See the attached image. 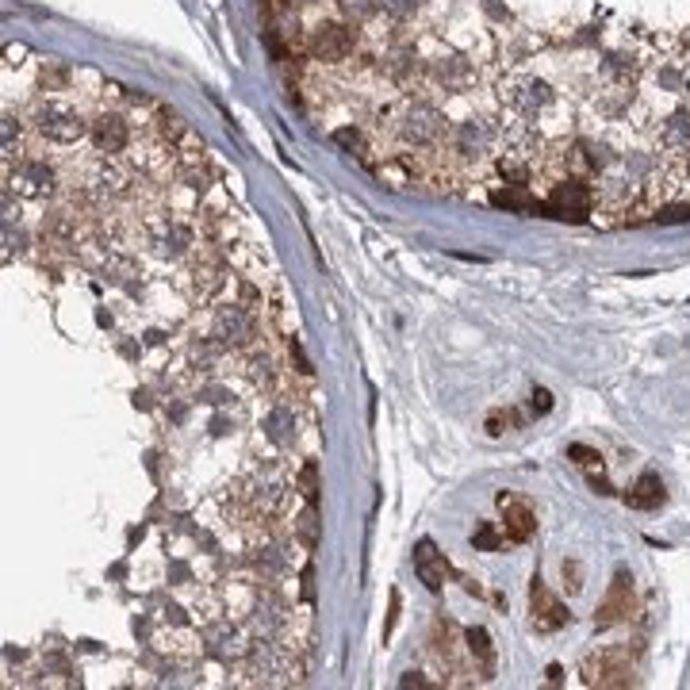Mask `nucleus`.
I'll return each instance as SVG.
<instances>
[{"instance_id":"f257e3e1","label":"nucleus","mask_w":690,"mask_h":690,"mask_svg":"<svg viewBox=\"0 0 690 690\" xmlns=\"http://www.w3.org/2000/svg\"><path fill=\"white\" fill-rule=\"evenodd\" d=\"M583 683L587 687H629L633 683V660L625 644H606L583 660Z\"/></svg>"},{"instance_id":"39448f33","label":"nucleus","mask_w":690,"mask_h":690,"mask_svg":"<svg viewBox=\"0 0 690 690\" xmlns=\"http://www.w3.org/2000/svg\"><path fill=\"white\" fill-rule=\"evenodd\" d=\"M625 618H633V575L618 572L614 583H610V591H606V598H602V606H598L595 621L606 629V625H618Z\"/></svg>"},{"instance_id":"f8f14e48","label":"nucleus","mask_w":690,"mask_h":690,"mask_svg":"<svg viewBox=\"0 0 690 690\" xmlns=\"http://www.w3.org/2000/svg\"><path fill=\"white\" fill-rule=\"evenodd\" d=\"M533 411H537V414H549L552 411V395L545 388L533 391Z\"/></svg>"},{"instance_id":"f03ea898","label":"nucleus","mask_w":690,"mask_h":690,"mask_svg":"<svg viewBox=\"0 0 690 690\" xmlns=\"http://www.w3.org/2000/svg\"><path fill=\"white\" fill-rule=\"evenodd\" d=\"M545 211L556 219H587L595 211V188L579 177L552 181L549 196H545Z\"/></svg>"},{"instance_id":"9b49d317","label":"nucleus","mask_w":690,"mask_h":690,"mask_svg":"<svg viewBox=\"0 0 690 690\" xmlns=\"http://www.w3.org/2000/svg\"><path fill=\"white\" fill-rule=\"evenodd\" d=\"M560 572H564V587H568L572 595H579V591H583V568H579V560H564Z\"/></svg>"},{"instance_id":"423d86ee","label":"nucleus","mask_w":690,"mask_h":690,"mask_svg":"<svg viewBox=\"0 0 690 690\" xmlns=\"http://www.w3.org/2000/svg\"><path fill=\"white\" fill-rule=\"evenodd\" d=\"M414 572H418V579H422V583L437 595V591L445 587L449 560L434 549V541H418V549H414Z\"/></svg>"},{"instance_id":"9d476101","label":"nucleus","mask_w":690,"mask_h":690,"mask_svg":"<svg viewBox=\"0 0 690 690\" xmlns=\"http://www.w3.org/2000/svg\"><path fill=\"white\" fill-rule=\"evenodd\" d=\"M568 457H575L579 468H587L591 480H595V472H602V457H598L595 449H587V445H568Z\"/></svg>"},{"instance_id":"20e7f679","label":"nucleus","mask_w":690,"mask_h":690,"mask_svg":"<svg viewBox=\"0 0 690 690\" xmlns=\"http://www.w3.org/2000/svg\"><path fill=\"white\" fill-rule=\"evenodd\" d=\"M499 514H503V533L510 537V545H526L537 533V514L514 491H499Z\"/></svg>"},{"instance_id":"7ed1b4c3","label":"nucleus","mask_w":690,"mask_h":690,"mask_svg":"<svg viewBox=\"0 0 690 690\" xmlns=\"http://www.w3.org/2000/svg\"><path fill=\"white\" fill-rule=\"evenodd\" d=\"M568 621H572L568 606L545 587L541 575H533V583H529V625H533L537 633H556V629H564Z\"/></svg>"},{"instance_id":"1a4fd4ad","label":"nucleus","mask_w":690,"mask_h":690,"mask_svg":"<svg viewBox=\"0 0 690 690\" xmlns=\"http://www.w3.org/2000/svg\"><path fill=\"white\" fill-rule=\"evenodd\" d=\"M503 545H510V537H506V533H499V529H495V522H480V526L472 529V549L495 552V549H503Z\"/></svg>"},{"instance_id":"6e6552de","label":"nucleus","mask_w":690,"mask_h":690,"mask_svg":"<svg viewBox=\"0 0 690 690\" xmlns=\"http://www.w3.org/2000/svg\"><path fill=\"white\" fill-rule=\"evenodd\" d=\"M625 503L633 510H660L664 506V480L656 472H644L641 480L633 483V491H625Z\"/></svg>"},{"instance_id":"ddd939ff","label":"nucleus","mask_w":690,"mask_h":690,"mask_svg":"<svg viewBox=\"0 0 690 690\" xmlns=\"http://www.w3.org/2000/svg\"><path fill=\"white\" fill-rule=\"evenodd\" d=\"M687 181H690V158H687Z\"/></svg>"},{"instance_id":"0eeeda50","label":"nucleus","mask_w":690,"mask_h":690,"mask_svg":"<svg viewBox=\"0 0 690 690\" xmlns=\"http://www.w3.org/2000/svg\"><path fill=\"white\" fill-rule=\"evenodd\" d=\"M464 648H468V656H472V667H476V675L480 679H491L495 675V644H491V633L483 629V625H472V629H464Z\"/></svg>"}]
</instances>
